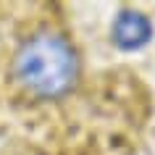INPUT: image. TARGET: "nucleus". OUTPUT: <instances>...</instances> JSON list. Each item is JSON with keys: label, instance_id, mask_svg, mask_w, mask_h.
I'll use <instances>...</instances> for the list:
<instances>
[{"label": "nucleus", "instance_id": "1", "mask_svg": "<svg viewBox=\"0 0 155 155\" xmlns=\"http://www.w3.org/2000/svg\"><path fill=\"white\" fill-rule=\"evenodd\" d=\"M13 76L29 95L58 100L79 82V55L63 34L37 32L16 50Z\"/></svg>", "mask_w": 155, "mask_h": 155}, {"label": "nucleus", "instance_id": "2", "mask_svg": "<svg viewBox=\"0 0 155 155\" xmlns=\"http://www.w3.org/2000/svg\"><path fill=\"white\" fill-rule=\"evenodd\" d=\"M153 37V24L150 18L137 13V11H121L110 26V40L118 50H139Z\"/></svg>", "mask_w": 155, "mask_h": 155}]
</instances>
